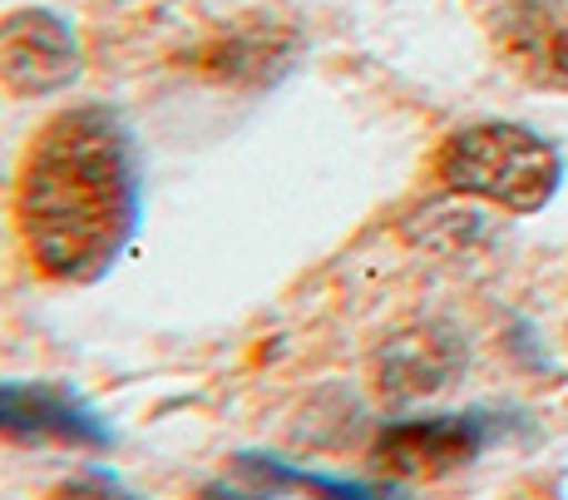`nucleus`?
<instances>
[{
    "label": "nucleus",
    "mask_w": 568,
    "mask_h": 500,
    "mask_svg": "<svg viewBox=\"0 0 568 500\" xmlns=\"http://www.w3.org/2000/svg\"><path fill=\"white\" fill-rule=\"evenodd\" d=\"M144 213L139 144L104 104L50 114L16 173V223L54 282H100Z\"/></svg>",
    "instance_id": "obj_1"
},
{
    "label": "nucleus",
    "mask_w": 568,
    "mask_h": 500,
    "mask_svg": "<svg viewBox=\"0 0 568 500\" xmlns=\"http://www.w3.org/2000/svg\"><path fill=\"white\" fill-rule=\"evenodd\" d=\"M435 173L460 199H485L509 213H539L559 193L564 164L559 149L534 129L509 124V119H485V124H465L445 139Z\"/></svg>",
    "instance_id": "obj_2"
},
{
    "label": "nucleus",
    "mask_w": 568,
    "mask_h": 500,
    "mask_svg": "<svg viewBox=\"0 0 568 500\" xmlns=\"http://www.w3.org/2000/svg\"><path fill=\"white\" fill-rule=\"evenodd\" d=\"M80 40L70 20L45 6H20L0 16V84L16 100H50L80 80Z\"/></svg>",
    "instance_id": "obj_3"
},
{
    "label": "nucleus",
    "mask_w": 568,
    "mask_h": 500,
    "mask_svg": "<svg viewBox=\"0 0 568 500\" xmlns=\"http://www.w3.org/2000/svg\"><path fill=\"white\" fill-rule=\"evenodd\" d=\"M0 441L60 446V451H109L114 431L104 417L60 382H0Z\"/></svg>",
    "instance_id": "obj_4"
},
{
    "label": "nucleus",
    "mask_w": 568,
    "mask_h": 500,
    "mask_svg": "<svg viewBox=\"0 0 568 500\" xmlns=\"http://www.w3.org/2000/svg\"><path fill=\"white\" fill-rule=\"evenodd\" d=\"M499 60L534 90H568V6L564 0H505L489 16Z\"/></svg>",
    "instance_id": "obj_5"
},
{
    "label": "nucleus",
    "mask_w": 568,
    "mask_h": 500,
    "mask_svg": "<svg viewBox=\"0 0 568 500\" xmlns=\"http://www.w3.org/2000/svg\"><path fill=\"white\" fill-rule=\"evenodd\" d=\"M485 451V421L479 417H420L396 421L371 446V461L386 476L420 481V476H450Z\"/></svg>",
    "instance_id": "obj_6"
},
{
    "label": "nucleus",
    "mask_w": 568,
    "mask_h": 500,
    "mask_svg": "<svg viewBox=\"0 0 568 500\" xmlns=\"http://www.w3.org/2000/svg\"><path fill=\"white\" fill-rule=\"evenodd\" d=\"M292 60H297V36H292V30L247 20V26L217 30L199 56H193V70L217 84H267V80H277V74H287Z\"/></svg>",
    "instance_id": "obj_7"
},
{
    "label": "nucleus",
    "mask_w": 568,
    "mask_h": 500,
    "mask_svg": "<svg viewBox=\"0 0 568 500\" xmlns=\"http://www.w3.org/2000/svg\"><path fill=\"white\" fill-rule=\"evenodd\" d=\"M455 372H460V347H455V337L435 328H415L381 352V391H390V397L440 391Z\"/></svg>",
    "instance_id": "obj_8"
},
{
    "label": "nucleus",
    "mask_w": 568,
    "mask_h": 500,
    "mask_svg": "<svg viewBox=\"0 0 568 500\" xmlns=\"http://www.w3.org/2000/svg\"><path fill=\"white\" fill-rule=\"evenodd\" d=\"M253 461L277 486H287V491H307L312 500H410V496H400L396 486H371V481H346V476L302 471V466H287V461H277V456H253Z\"/></svg>",
    "instance_id": "obj_9"
},
{
    "label": "nucleus",
    "mask_w": 568,
    "mask_h": 500,
    "mask_svg": "<svg viewBox=\"0 0 568 500\" xmlns=\"http://www.w3.org/2000/svg\"><path fill=\"white\" fill-rule=\"evenodd\" d=\"M50 500H144V496H134L109 471H80V476H64V481L50 491Z\"/></svg>",
    "instance_id": "obj_10"
}]
</instances>
